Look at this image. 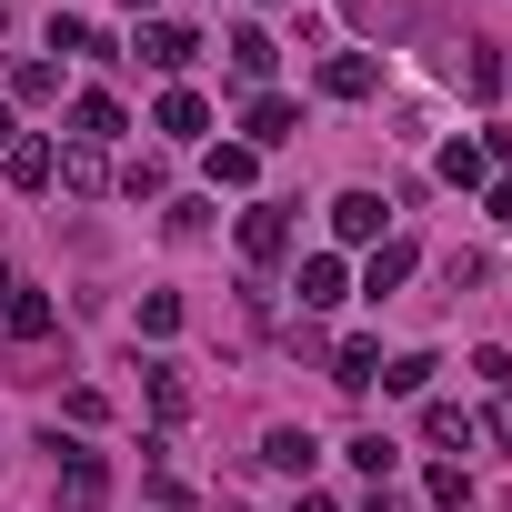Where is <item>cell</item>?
Here are the masks:
<instances>
[{"mask_svg": "<svg viewBox=\"0 0 512 512\" xmlns=\"http://www.w3.org/2000/svg\"><path fill=\"white\" fill-rule=\"evenodd\" d=\"M51 452H61V512H111V452L61 442V432H51Z\"/></svg>", "mask_w": 512, "mask_h": 512, "instance_id": "1", "label": "cell"}, {"mask_svg": "<svg viewBox=\"0 0 512 512\" xmlns=\"http://www.w3.org/2000/svg\"><path fill=\"white\" fill-rule=\"evenodd\" d=\"M282 251H292V201H251V211H241V262L272 272Z\"/></svg>", "mask_w": 512, "mask_h": 512, "instance_id": "2", "label": "cell"}, {"mask_svg": "<svg viewBox=\"0 0 512 512\" xmlns=\"http://www.w3.org/2000/svg\"><path fill=\"white\" fill-rule=\"evenodd\" d=\"M131 51H141L161 81H181V71L201 61V31H191V21H141V41H131Z\"/></svg>", "mask_w": 512, "mask_h": 512, "instance_id": "3", "label": "cell"}, {"mask_svg": "<svg viewBox=\"0 0 512 512\" xmlns=\"http://www.w3.org/2000/svg\"><path fill=\"white\" fill-rule=\"evenodd\" d=\"M292 131H302V101L292 91H251V111H241V141L251 151H282Z\"/></svg>", "mask_w": 512, "mask_h": 512, "instance_id": "4", "label": "cell"}, {"mask_svg": "<svg viewBox=\"0 0 512 512\" xmlns=\"http://www.w3.org/2000/svg\"><path fill=\"white\" fill-rule=\"evenodd\" d=\"M0 332H11V342H51V332H61V302L31 292V282H11V302H0Z\"/></svg>", "mask_w": 512, "mask_h": 512, "instance_id": "5", "label": "cell"}, {"mask_svg": "<svg viewBox=\"0 0 512 512\" xmlns=\"http://www.w3.org/2000/svg\"><path fill=\"white\" fill-rule=\"evenodd\" d=\"M412 272H422V241H402V231H392V241H372V262H362V292L382 302V292H402Z\"/></svg>", "mask_w": 512, "mask_h": 512, "instance_id": "6", "label": "cell"}, {"mask_svg": "<svg viewBox=\"0 0 512 512\" xmlns=\"http://www.w3.org/2000/svg\"><path fill=\"white\" fill-rule=\"evenodd\" d=\"M322 91H332V101H372V91H382V61H372V51H332V61H322Z\"/></svg>", "mask_w": 512, "mask_h": 512, "instance_id": "7", "label": "cell"}, {"mask_svg": "<svg viewBox=\"0 0 512 512\" xmlns=\"http://www.w3.org/2000/svg\"><path fill=\"white\" fill-rule=\"evenodd\" d=\"M121 131H131V111H121L111 91H81V101H71V141H91V151H101V141H121Z\"/></svg>", "mask_w": 512, "mask_h": 512, "instance_id": "8", "label": "cell"}, {"mask_svg": "<svg viewBox=\"0 0 512 512\" xmlns=\"http://www.w3.org/2000/svg\"><path fill=\"white\" fill-rule=\"evenodd\" d=\"M312 462H322V442H312L302 422H282V432H262V472H282V482H302Z\"/></svg>", "mask_w": 512, "mask_h": 512, "instance_id": "9", "label": "cell"}, {"mask_svg": "<svg viewBox=\"0 0 512 512\" xmlns=\"http://www.w3.org/2000/svg\"><path fill=\"white\" fill-rule=\"evenodd\" d=\"M272 61H282V41H272L262 21H241V31H231V81L262 91V81H272Z\"/></svg>", "mask_w": 512, "mask_h": 512, "instance_id": "10", "label": "cell"}, {"mask_svg": "<svg viewBox=\"0 0 512 512\" xmlns=\"http://www.w3.org/2000/svg\"><path fill=\"white\" fill-rule=\"evenodd\" d=\"M292 292H302V312H332V302L352 292V272H342V251H312V262H302V282H292Z\"/></svg>", "mask_w": 512, "mask_h": 512, "instance_id": "11", "label": "cell"}, {"mask_svg": "<svg viewBox=\"0 0 512 512\" xmlns=\"http://www.w3.org/2000/svg\"><path fill=\"white\" fill-rule=\"evenodd\" d=\"M332 231H342V241H362V251H372V241H392V231H382V191H342V201H332Z\"/></svg>", "mask_w": 512, "mask_h": 512, "instance_id": "12", "label": "cell"}, {"mask_svg": "<svg viewBox=\"0 0 512 512\" xmlns=\"http://www.w3.org/2000/svg\"><path fill=\"white\" fill-rule=\"evenodd\" d=\"M332 382H342V392H372V382H382V342H372V332L332 342Z\"/></svg>", "mask_w": 512, "mask_h": 512, "instance_id": "13", "label": "cell"}, {"mask_svg": "<svg viewBox=\"0 0 512 512\" xmlns=\"http://www.w3.org/2000/svg\"><path fill=\"white\" fill-rule=\"evenodd\" d=\"M0 171H11V191H51L61 151H51V141H11V151H0Z\"/></svg>", "mask_w": 512, "mask_h": 512, "instance_id": "14", "label": "cell"}, {"mask_svg": "<svg viewBox=\"0 0 512 512\" xmlns=\"http://www.w3.org/2000/svg\"><path fill=\"white\" fill-rule=\"evenodd\" d=\"M151 131H171V141H201V131H211V101H201V91H161Z\"/></svg>", "mask_w": 512, "mask_h": 512, "instance_id": "15", "label": "cell"}, {"mask_svg": "<svg viewBox=\"0 0 512 512\" xmlns=\"http://www.w3.org/2000/svg\"><path fill=\"white\" fill-rule=\"evenodd\" d=\"M141 392H151V422H161V432H171V422H191V382H181L171 362H151V372H141Z\"/></svg>", "mask_w": 512, "mask_h": 512, "instance_id": "16", "label": "cell"}, {"mask_svg": "<svg viewBox=\"0 0 512 512\" xmlns=\"http://www.w3.org/2000/svg\"><path fill=\"white\" fill-rule=\"evenodd\" d=\"M251 171H262L251 141H211V191H251Z\"/></svg>", "mask_w": 512, "mask_h": 512, "instance_id": "17", "label": "cell"}, {"mask_svg": "<svg viewBox=\"0 0 512 512\" xmlns=\"http://www.w3.org/2000/svg\"><path fill=\"white\" fill-rule=\"evenodd\" d=\"M442 181H452V191H482V181H492V151H482V141H442Z\"/></svg>", "mask_w": 512, "mask_h": 512, "instance_id": "18", "label": "cell"}, {"mask_svg": "<svg viewBox=\"0 0 512 512\" xmlns=\"http://www.w3.org/2000/svg\"><path fill=\"white\" fill-rule=\"evenodd\" d=\"M342 462H352V472H372V482H392L402 442H392V432H352V442H342Z\"/></svg>", "mask_w": 512, "mask_h": 512, "instance_id": "19", "label": "cell"}, {"mask_svg": "<svg viewBox=\"0 0 512 512\" xmlns=\"http://www.w3.org/2000/svg\"><path fill=\"white\" fill-rule=\"evenodd\" d=\"M61 181H71V191L91 201V191H111V161H101L91 141H71V151H61Z\"/></svg>", "mask_w": 512, "mask_h": 512, "instance_id": "20", "label": "cell"}, {"mask_svg": "<svg viewBox=\"0 0 512 512\" xmlns=\"http://www.w3.org/2000/svg\"><path fill=\"white\" fill-rule=\"evenodd\" d=\"M121 191H131V201H171V161H161V151H131Z\"/></svg>", "mask_w": 512, "mask_h": 512, "instance_id": "21", "label": "cell"}, {"mask_svg": "<svg viewBox=\"0 0 512 512\" xmlns=\"http://www.w3.org/2000/svg\"><path fill=\"white\" fill-rule=\"evenodd\" d=\"M422 502H442V512H472V472H462V462H432V472H422Z\"/></svg>", "mask_w": 512, "mask_h": 512, "instance_id": "22", "label": "cell"}, {"mask_svg": "<svg viewBox=\"0 0 512 512\" xmlns=\"http://www.w3.org/2000/svg\"><path fill=\"white\" fill-rule=\"evenodd\" d=\"M11 101H61V61H11Z\"/></svg>", "mask_w": 512, "mask_h": 512, "instance_id": "23", "label": "cell"}, {"mask_svg": "<svg viewBox=\"0 0 512 512\" xmlns=\"http://www.w3.org/2000/svg\"><path fill=\"white\" fill-rule=\"evenodd\" d=\"M482 422L462 412V402H422V442H472Z\"/></svg>", "mask_w": 512, "mask_h": 512, "instance_id": "24", "label": "cell"}, {"mask_svg": "<svg viewBox=\"0 0 512 512\" xmlns=\"http://www.w3.org/2000/svg\"><path fill=\"white\" fill-rule=\"evenodd\" d=\"M432 372H442V362H432V352H392V362H382V392H422V382H432Z\"/></svg>", "mask_w": 512, "mask_h": 512, "instance_id": "25", "label": "cell"}, {"mask_svg": "<svg viewBox=\"0 0 512 512\" xmlns=\"http://www.w3.org/2000/svg\"><path fill=\"white\" fill-rule=\"evenodd\" d=\"M141 332L171 342V332H181V292H141Z\"/></svg>", "mask_w": 512, "mask_h": 512, "instance_id": "26", "label": "cell"}, {"mask_svg": "<svg viewBox=\"0 0 512 512\" xmlns=\"http://www.w3.org/2000/svg\"><path fill=\"white\" fill-rule=\"evenodd\" d=\"M462 81H472V91H482V101H492V91H502V61H492V41H472V61H462Z\"/></svg>", "mask_w": 512, "mask_h": 512, "instance_id": "27", "label": "cell"}, {"mask_svg": "<svg viewBox=\"0 0 512 512\" xmlns=\"http://www.w3.org/2000/svg\"><path fill=\"white\" fill-rule=\"evenodd\" d=\"M472 372H482L492 392H512V352H502V342H482V352H472Z\"/></svg>", "mask_w": 512, "mask_h": 512, "instance_id": "28", "label": "cell"}, {"mask_svg": "<svg viewBox=\"0 0 512 512\" xmlns=\"http://www.w3.org/2000/svg\"><path fill=\"white\" fill-rule=\"evenodd\" d=\"M151 512H191V482H171V472H151Z\"/></svg>", "mask_w": 512, "mask_h": 512, "instance_id": "29", "label": "cell"}, {"mask_svg": "<svg viewBox=\"0 0 512 512\" xmlns=\"http://www.w3.org/2000/svg\"><path fill=\"white\" fill-rule=\"evenodd\" d=\"M482 432H492V442L512 452V392H492V412H482Z\"/></svg>", "mask_w": 512, "mask_h": 512, "instance_id": "30", "label": "cell"}, {"mask_svg": "<svg viewBox=\"0 0 512 512\" xmlns=\"http://www.w3.org/2000/svg\"><path fill=\"white\" fill-rule=\"evenodd\" d=\"M482 211H492V221H512V171H502V181H482Z\"/></svg>", "mask_w": 512, "mask_h": 512, "instance_id": "31", "label": "cell"}, {"mask_svg": "<svg viewBox=\"0 0 512 512\" xmlns=\"http://www.w3.org/2000/svg\"><path fill=\"white\" fill-rule=\"evenodd\" d=\"M362 512H412V492H392V482H372V502Z\"/></svg>", "mask_w": 512, "mask_h": 512, "instance_id": "32", "label": "cell"}, {"mask_svg": "<svg viewBox=\"0 0 512 512\" xmlns=\"http://www.w3.org/2000/svg\"><path fill=\"white\" fill-rule=\"evenodd\" d=\"M292 512H332V492H302V502H292Z\"/></svg>", "mask_w": 512, "mask_h": 512, "instance_id": "33", "label": "cell"}, {"mask_svg": "<svg viewBox=\"0 0 512 512\" xmlns=\"http://www.w3.org/2000/svg\"><path fill=\"white\" fill-rule=\"evenodd\" d=\"M11 141H21V131H11V101H0V151H11Z\"/></svg>", "mask_w": 512, "mask_h": 512, "instance_id": "34", "label": "cell"}, {"mask_svg": "<svg viewBox=\"0 0 512 512\" xmlns=\"http://www.w3.org/2000/svg\"><path fill=\"white\" fill-rule=\"evenodd\" d=\"M0 302H11V262H0Z\"/></svg>", "mask_w": 512, "mask_h": 512, "instance_id": "35", "label": "cell"}, {"mask_svg": "<svg viewBox=\"0 0 512 512\" xmlns=\"http://www.w3.org/2000/svg\"><path fill=\"white\" fill-rule=\"evenodd\" d=\"M0 31H11V0H0Z\"/></svg>", "mask_w": 512, "mask_h": 512, "instance_id": "36", "label": "cell"}, {"mask_svg": "<svg viewBox=\"0 0 512 512\" xmlns=\"http://www.w3.org/2000/svg\"><path fill=\"white\" fill-rule=\"evenodd\" d=\"M121 11H151V0H121Z\"/></svg>", "mask_w": 512, "mask_h": 512, "instance_id": "37", "label": "cell"}]
</instances>
